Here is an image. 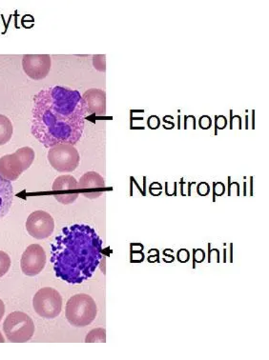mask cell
<instances>
[{
  "label": "cell",
  "instance_id": "cell-1",
  "mask_svg": "<svg viewBox=\"0 0 269 360\" xmlns=\"http://www.w3.org/2000/svg\"><path fill=\"white\" fill-rule=\"evenodd\" d=\"M86 115L82 96L73 89L52 86L35 96L31 133L45 148L77 144L82 139Z\"/></svg>",
  "mask_w": 269,
  "mask_h": 360
},
{
  "label": "cell",
  "instance_id": "cell-2",
  "mask_svg": "<svg viewBox=\"0 0 269 360\" xmlns=\"http://www.w3.org/2000/svg\"><path fill=\"white\" fill-rule=\"evenodd\" d=\"M102 243L95 229L86 224L63 228L51 244L56 278L80 284L92 278L102 259Z\"/></svg>",
  "mask_w": 269,
  "mask_h": 360
},
{
  "label": "cell",
  "instance_id": "cell-3",
  "mask_svg": "<svg viewBox=\"0 0 269 360\" xmlns=\"http://www.w3.org/2000/svg\"><path fill=\"white\" fill-rule=\"evenodd\" d=\"M98 308L95 300L90 295L80 294L74 295L66 304L65 316L72 326L82 328L88 326L95 321Z\"/></svg>",
  "mask_w": 269,
  "mask_h": 360
},
{
  "label": "cell",
  "instance_id": "cell-4",
  "mask_svg": "<svg viewBox=\"0 0 269 360\" xmlns=\"http://www.w3.org/2000/svg\"><path fill=\"white\" fill-rule=\"evenodd\" d=\"M34 160L35 152L31 147L20 148L13 154L0 158V174L11 182L15 181L31 167Z\"/></svg>",
  "mask_w": 269,
  "mask_h": 360
},
{
  "label": "cell",
  "instance_id": "cell-5",
  "mask_svg": "<svg viewBox=\"0 0 269 360\" xmlns=\"http://www.w3.org/2000/svg\"><path fill=\"white\" fill-rule=\"evenodd\" d=\"M4 331L10 342L25 343L33 338L34 321L23 311H13L5 319Z\"/></svg>",
  "mask_w": 269,
  "mask_h": 360
},
{
  "label": "cell",
  "instance_id": "cell-6",
  "mask_svg": "<svg viewBox=\"0 0 269 360\" xmlns=\"http://www.w3.org/2000/svg\"><path fill=\"white\" fill-rule=\"evenodd\" d=\"M50 165L59 173H71L80 165V154L74 145L56 144L48 152Z\"/></svg>",
  "mask_w": 269,
  "mask_h": 360
},
{
  "label": "cell",
  "instance_id": "cell-7",
  "mask_svg": "<svg viewBox=\"0 0 269 360\" xmlns=\"http://www.w3.org/2000/svg\"><path fill=\"white\" fill-rule=\"evenodd\" d=\"M34 310L43 319H54L63 310V297L56 289H40L33 298Z\"/></svg>",
  "mask_w": 269,
  "mask_h": 360
},
{
  "label": "cell",
  "instance_id": "cell-8",
  "mask_svg": "<svg viewBox=\"0 0 269 360\" xmlns=\"http://www.w3.org/2000/svg\"><path fill=\"white\" fill-rule=\"evenodd\" d=\"M26 230L32 238L39 240L48 238L55 230V220L47 212L35 211L26 220Z\"/></svg>",
  "mask_w": 269,
  "mask_h": 360
},
{
  "label": "cell",
  "instance_id": "cell-9",
  "mask_svg": "<svg viewBox=\"0 0 269 360\" xmlns=\"http://www.w3.org/2000/svg\"><path fill=\"white\" fill-rule=\"evenodd\" d=\"M46 265V254L39 244L27 247L20 260V267L24 275L36 276L42 272Z\"/></svg>",
  "mask_w": 269,
  "mask_h": 360
},
{
  "label": "cell",
  "instance_id": "cell-10",
  "mask_svg": "<svg viewBox=\"0 0 269 360\" xmlns=\"http://www.w3.org/2000/svg\"><path fill=\"white\" fill-rule=\"evenodd\" d=\"M24 72L30 79H45L51 70V56L48 55H25L23 58Z\"/></svg>",
  "mask_w": 269,
  "mask_h": 360
},
{
  "label": "cell",
  "instance_id": "cell-11",
  "mask_svg": "<svg viewBox=\"0 0 269 360\" xmlns=\"http://www.w3.org/2000/svg\"><path fill=\"white\" fill-rule=\"evenodd\" d=\"M89 115L93 114L98 117H104L106 114V94L101 89H90L82 96Z\"/></svg>",
  "mask_w": 269,
  "mask_h": 360
},
{
  "label": "cell",
  "instance_id": "cell-12",
  "mask_svg": "<svg viewBox=\"0 0 269 360\" xmlns=\"http://www.w3.org/2000/svg\"><path fill=\"white\" fill-rule=\"evenodd\" d=\"M15 192L12 182L0 174V219H4L12 208Z\"/></svg>",
  "mask_w": 269,
  "mask_h": 360
},
{
  "label": "cell",
  "instance_id": "cell-13",
  "mask_svg": "<svg viewBox=\"0 0 269 360\" xmlns=\"http://www.w3.org/2000/svg\"><path fill=\"white\" fill-rule=\"evenodd\" d=\"M106 187V181H104V177L101 174L96 173V172H88L83 174L80 179V181L77 182V188L82 190H90L99 189V188ZM90 192L88 195H85V198H89L91 195Z\"/></svg>",
  "mask_w": 269,
  "mask_h": 360
},
{
  "label": "cell",
  "instance_id": "cell-14",
  "mask_svg": "<svg viewBox=\"0 0 269 360\" xmlns=\"http://www.w3.org/2000/svg\"><path fill=\"white\" fill-rule=\"evenodd\" d=\"M77 189H79L77 180L70 174L56 177L52 188L54 192H67V191H77Z\"/></svg>",
  "mask_w": 269,
  "mask_h": 360
},
{
  "label": "cell",
  "instance_id": "cell-15",
  "mask_svg": "<svg viewBox=\"0 0 269 360\" xmlns=\"http://www.w3.org/2000/svg\"><path fill=\"white\" fill-rule=\"evenodd\" d=\"M13 124L5 115L0 114V146L7 144L13 136Z\"/></svg>",
  "mask_w": 269,
  "mask_h": 360
},
{
  "label": "cell",
  "instance_id": "cell-16",
  "mask_svg": "<svg viewBox=\"0 0 269 360\" xmlns=\"http://www.w3.org/2000/svg\"><path fill=\"white\" fill-rule=\"evenodd\" d=\"M86 343L106 342V331L102 328H96L92 330L85 338Z\"/></svg>",
  "mask_w": 269,
  "mask_h": 360
},
{
  "label": "cell",
  "instance_id": "cell-17",
  "mask_svg": "<svg viewBox=\"0 0 269 360\" xmlns=\"http://www.w3.org/2000/svg\"><path fill=\"white\" fill-rule=\"evenodd\" d=\"M11 267V259L6 252L0 251V278L9 272Z\"/></svg>",
  "mask_w": 269,
  "mask_h": 360
},
{
  "label": "cell",
  "instance_id": "cell-18",
  "mask_svg": "<svg viewBox=\"0 0 269 360\" xmlns=\"http://www.w3.org/2000/svg\"><path fill=\"white\" fill-rule=\"evenodd\" d=\"M106 56L104 55H98L94 56L93 65L96 70H98V71L104 72L106 71Z\"/></svg>",
  "mask_w": 269,
  "mask_h": 360
},
{
  "label": "cell",
  "instance_id": "cell-19",
  "mask_svg": "<svg viewBox=\"0 0 269 360\" xmlns=\"http://www.w3.org/2000/svg\"><path fill=\"white\" fill-rule=\"evenodd\" d=\"M56 200L61 204H71L76 201L77 198H79V193H72V195H54Z\"/></svg>",
  "mask_w": 269,
  "mask_h": 360
},
{
  "label": "cell",
  "instance_id": "cell-20",
  "mask_svg": "<svg viewBox=\"0 0 269 360\" xmlns=\"http://www.w3.org/2000/svg\"><path fill=\"white\" fill-rule=\"evenodd\" d=\"M200 125H201V127L204 128V129L211 128V117H207V115H204V117H201Z\"/></svg>",
  "mask_w": 269,
  "mask_h": 360
},
{
  "label": "cell",
  "instance_id": "cell-21",
  "mask_svg": "<svg viewBox=\"0 0 269 360\" xmlns=\"http://www.w3.org/2000/svg\"><path fill=\"white\" fill-rule=\"evenodd\" d=\"M184 256L181 254V252H177V259L181 262H187L189 259V252L187 250H184Z\"/></svg>",
  "mask_w": 269,
  "mask_h": 360
},
{
  "label": "cell",
  "instance_id": "cell-22",
  "mask_svg": "<svg viewBox=\"0 0 269 360\" xmlns=\"http://www.w3.org/2000/svg\"><path fill=\"white\" fill-rule=\"evenodd\" d=\"M5 314V305L4 302L0 300V321H1L2 318H4Z\"/></svg>",
  "mask_w": 269,
  "mask_h": 360
},
{
  "label": "cell",
  "instance_id": "cell-23",
  "mask_svg": "<svg viewBox=\"0 0 269 360\" xmlns=\"http://www.w3.org/2000/svg\"><path fill=\"white\" fill-rule=\"evenodd\" d=\"M4 342H5V340H4V335H2L1 333H0V343H4Z\"/></svg>",
  "mask_w": 269,
  "mask_h": 360
}]
</instances>
